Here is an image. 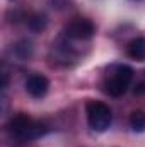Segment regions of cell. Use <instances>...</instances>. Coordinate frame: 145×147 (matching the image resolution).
Returning a JSON list of instances; mask_svg holds the SVG:
<instances>
[{
	"mask_svg": "<svg viewBox=\"0 0 145 147\" xmlns=\"http://www.w3.org/2000/svg\"><path fill=\"white\" fill-rule=\"evenodd\" d=\"M7 130L12 139L21 140V142H31V140L43 137L50 130V127L46 121L36 120L29 116L28 113H15L10 116L7 123Z\"/></svg>",
	"mask_w": 145,
	"mask_h": 147,
	"instance_id": "cell-1",
	"label": "cell"
},
{
	"mask_svg": "<svg viewBox=\"0 0 145 147\" xmlns=\"http://www.w3.org/2000/svg\"><path fill=\"white\" fill-rule=\"evenodd\" d=\"M133 75H135V72L130 65H126V63H111L109 67H106V70L103 74L101 87L108 96L119 98L132 86Z\"/></svg>",
	"mask_w": 145,
	"mask_h": 147,
	"instance_id": "cell-2",
	"label": "cell"
},
{
	"mask_svg": "<svg viewBox=\"0 0 145 147\" xmlns=\"http://www.w3.org/2000/svg\"><path fill=\"white\" fill-rule=\"evenodd\" d=\"M85 116L87 123L94 132H106L113 121V111L106 103L89 99L85 103Z\"/></svg>",
	"mask_w": 145,
	"mask_h": 147,
	"instance_id": "cell-3",
	"label": "cell"
},
{
	"mask_svg": "<svg viewBox=\"0 0 145 147\" xmlns=\"http://www.w3.org/2000/svg\"><path fill=\"white\" fill-rule=\"evenodd\" d=\"M63 34L72 39V41H89L92 39V36L96 34V24L87 19V17H72L65 29H63Z\"/></svg>",
	"mask_w": 145,
	"mask_h": 147,
	"instance_id": "cell-4",
	"label": "cell"
},
{
	"mask_svg": "<svg viewBox=\"0 0 145 147\" xmlns=\"http://www.w3.org/2000/svg\"><path fill=\"white\" fill-rule=\"evenodd\" d=\"M24 87H26V92H28L31 98L41 99V98H44V96L48 94V91H50V80H48L44 75H41V74H31V75L26 79Z\"/></svg>",
	"mask_w": 145,
	"mask_h": 147,
	"instance_id": "cell-5",
	"label": "cell"
},
{
	"mask_svg": "<svg viewBox=\"0 0 145 147\" xmlns=\"http://www.w3.org/2000/svg\"><path fill=\"white\" fill-rule=\"evenodd\" d=\"M10 55L17 62H28L34 55V46L29 39H19L10 46Z\"/></svg>",
	"mask_w": 145,
	"mask_h": 147,
	"instance_id": "cell-6",
	"label": "cell"
},
{
	"mask_svg": "<svg viewBox=\"0 0 145 147\" xmlns=\"http://www.w3.org/2000/svg\"><path fill=\"white\" fill-rule=\"evenodd\" d=\"M126 55L132 60L145 62V38L137 36V38H133V39H130L128 45H126Z\"/></svg>",
	"mask_w": 145,
	"mask_h": 147,
	"instance_id": "cell-7",
	"label": "cell"
},
{
	"mask_svg": "<svg viewBox=\"0 0 145 147\" xmlns=\"http://www.w3.org/2000/svg\"><path fill=\"white\" fill-rule=\"evenodd\" d=\"M26 24H28L29 31H33V33H43L46 29V26H48V17L44 14H41V12H36V14H31L28 17Z\"/></svg>",
	"mask_w": 145,
	"mask_h": 147,
	"instance_id": "cell-8",
	"label": "cell"
},
{
	"mask_svg": "<svg viewBox=\"0 0 145 147\" xmlns=\"http://www.w3.org/2000/svg\"><path fill=\"white\" fill-rule=\"evenodd\" d=\"M133 132H144L145 130V113L144 111H133L128 120Z\"/></svg>",
	"mask_w": 145,
	"mask_h": 147,
	"instance_id": "cell-9",
	"label": "cell"
},
{
	"mask_svg": "<svg viewBox=\"0 0 145 147\" xmlns=\"http://www.w3.org/2000/svg\"><path fill=\"white\" fill-rule=\"evenodd\" d=\"M51 2H53V7H56V9H63L68 5V0H51Z\"/></svg>",
	"mask_w": 145,
	"mask_h": 147,
	"instance_id": "cell-10",
	"label": "cell"
}]
</instances>
